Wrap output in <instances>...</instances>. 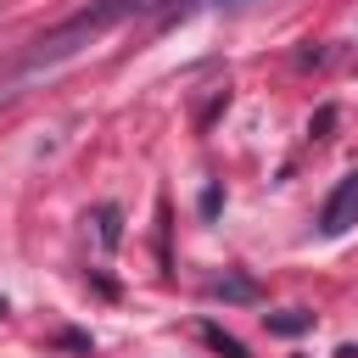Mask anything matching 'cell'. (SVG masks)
<instances>
[{"label":"cell","instance_id":"cell-1","mask_svg":"<svg viewBox=\"0 0 358 358\" xmlns=\"http://www.w3.org/2000/svg\"><path fill=\"white\" fill-rule=\"evenodd\" d=\"M358 224V168L330 190V201H324V213H319V229L324 235H341V229H352Z\"/></svg>","mask_w":358,"mask_h":358},{"label":"cell","instance_id":"cell-2","mask_svg":"<svg viewBox=\"0 0 358 358\" xmlns=\"http://www.w3.org/2000/svg\"><path fill=\"white\" fill-rule=\"evenodd\" d=\"M201 336H207V347H218V352H224V358H246V347H241V341H235V336H224V330H218V324H201Z\"/></svg>","mask_w":358,"mask_h":358},{"label":"cell","instance_id":"cell-3","mask_svg":"<svg viewBox=\"0 0 358 358\" xmlns=\"http://www.w3.org/2000/svg\"><path fill=\"white\" fill-rule=\"evenodd\" d=\"M308 324H313V313H296V308L268 319V330H280V336H296V330H308Z\"/></svg>","mask_w":358,"mask_h":358},{"label":"cell","instance_id":"cell-4","mask_svg":"<svg viewBox=\"0 0 358 358\" xmlns=\"http://www.w3.org/2000/svg\"><path fill=\"white\" fill-rule=\"evenodd\" d=\"M213 296H252V280H213Z\"/></svg>","mask_w":358,"mask_h":358},{"label":"cell","instance_id":"cell-5","mask_svg":"<svg viewBox=\"0 0 358 358\" xmlns=\"http://www.w3.org/2000/svg\"><path fill=\"white\" fill-rule=\"evenodd\" d=\"M101 241H106V246H112V241H117V213H112V207H106V213H101Z\"/></svg>","mask_w":358,"mask_h":358},{"label":"cell","instance_id":"cell-6","mask_svg":"<svg viewBox=\"0 0 358 358\" xmlns=\"http://www.w3.org/2000/svg\"><path fill=\"white\" fill-rule=\"evenodd\" d=\"M17 84H22V78H6V84H0V106H6L11 95H17Z\"/></svg>","mask_w":358,"mask_h":358}]
</instances>
